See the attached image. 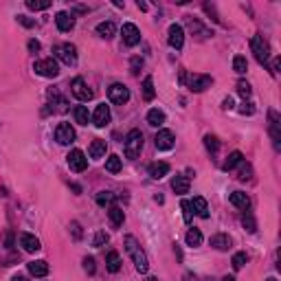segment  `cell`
I'll list each match as a JSON object with an SVG mask.
<instances>
[{"instance_id": "cell-1", "label": "cell", "mask_w": 281, "mask_h": 281, "mask_svg": "<svg viewBox=\"0 0 281 281\" xmlns=\"http://www.w3.org/2000/svg\"><path fill=\"white\" fill-rule=\"evenodd\" d=\"M123 244H125V253H128L130 259L134 261V268H137L140 275H145V273L149 270V261H147V255H145V251L140 248L139 239L134 237V235H125Z\"/></svg>"}, {"instance_id": "cell-2", "label": "cell", "mask_w": 281, "mask_h": 281, "mask_svg": "<svg viewBox=\"0 0 281 281\" xmlns=\"http://www.w3.org/2000/svg\"><path fill=\"white\" fill-rule=\"evenodd\" d=\"M123 152L125 158H130V161L140 156V152H143V134H140V130H130L128 132L123 143Z\"/></svg>"}, {"instance_id": "cell-3", "label": "cell", "mask_w": 281, "mask_h": 281, "mask_svg": "<svg viewBox=\"0 0 281 281\" xmlns=\"http://www.w3.org/2000/svg\"><path fill=\"white\" fill-rule=\"evenodd\" d=\"M251 51H253V55H255V60L259 62V64H268V60H270V47H268V42L264 40V35H253V40H251Z\"/></svg>"}, {"instance_id": "cell-4", "label": "cell", "mask_w": 281, "mask_h": 281, "mask_svg": "<svg viewBox=\"0 0 281 281\" xmlns=\"http://www.w3.org/2000/svg\"><path fill=\"white\" fill-rule=\"evenodd\" d=\"M33 70L38 72L40 77H47V79H55V77L60 75V66H57V62L53 60V57H47V60L35 62Z\"/></svg>"}, {"instance_id": "cell-5", "label": "cell", "mask_w": 281, "mask_h": 281, "mask_svg": "<svg viewBox=\"0 0 281 281\" xmlns=\"http://www.w3.org/2000/svg\"><path fill=\"white\" fill-rule=\"evenodd\" d=\"M53 53H55V57H57V60H60V62H64L66 66L77 64V48H75V44L64 42V44H60V47H55V48H53Z\"/></svg>"}, {"instance_id": "cell-6", "label": "cell", "mask_w": 281, "mask_h": 281, "mask_svg": "<svg viewBox=\"0 0 281 281\" xmlns=\"http://www.w3.org/2000/svg\"><path fill=\"white\" fill-rule=\"evenodd\" d=\"M108 97H110L112 103H117V106H123V103L130 101V90L125 88L123 84H112L110 88H108Z\"/></svg>"}, {"instance_id": "cell-7", "label": "cell", "mask_w": 281, "mask_h": 281, "mask_svg": "<svg viewBox=\"0 0 281 281\" xmlns=\"http://www.w3.org/2000/svg\"><path fill=\"white\" fill-rule=\"evenodd\" d=\"M121 35H123L125 47H137L140 42V31H139L137 24H132V22H125V24L121 26Z\"/></svg>"}, {"instance_id": "cell-8", "label": "cell", "mask_w": 281, "mask_h": 281, "mask_svg": "<svg viewBox=\"0 0 281 281\" xmlns=\"http://www.w3.org/2000/svg\"><path fill=\"white\" fill-rule=\"evenodd\" d=\"M70 90H72V94H75L79 101H90V99L94 97V93L88 88V84H86L81 77H77V79H72V84H70Z\"/></svg>"}, {"instance_id": "cell-9", "label": "cell", "mask_w": 281, "mask_h": 281, "mask_svg": "<svg viewBox=\"0 0 281 281\" xmlns=\"http://www.w3.org/2000/svg\"><path fill=\"white\" fill-rule=\"evenodd\" d=\"M167 42H169L171 48L180 51L185 47V31L180 24H169V31H167Z\"/></svg>"}, {"instance_id": "cell-10", "label": "cell", "mask_w": 281, "mask_h": 281, "mask_svg": "<svg viewBox=\"0 0 281 281\" xmlns=\"http://www.w3.org/2000/svg\"><path fill=\"white\" fill-rule=\"evenodd\" d=\"M110 106H106V103H99L97 108H94L93 117H90V121H93L97 128H106L108 123H110Z\"/></svg>"}, {"instance_id": "cell-11", "label": "cell", "mask_w": 281, "mask_h": 281, "mask_svg": "<svg viewBox=\"0 0 281 281\" xmlns=\"http://www.w3.org/2000/svg\"><path fill=\"white\" fill-rule=\"evenodd\" d=\"M66 158H69V167L72 171H84L88 167V158H86V154L81 149H72Z\"/></svg>"}, {"instance_id": "cell-12", "label": "cell", "mask_w": 281, "mask_h": 281, "mask_svg": "<svg viewBox=\"0 0 281 281\" xmlns=\"http://www.w3.org/2000/svg\"><path fill=\"white\" fill-rule=\"evenodd\" d=\"M55 140L60 145H70L75 140V130H72L70 123H60L55 130Z\"/></svg>"}, {"instance_id": "cell-13", "label": "cell", "mask_w": 281, "mask_h": 281, "mask_svg": "<svg viewBox=\"0 0 281 281\" xmlns=\"http://www.w3.org/2000/svg\"><path fill=\"white\" fill-rule=\"evenodd\" d=\"M154 143H156V147L158 149H171L174 147V143H176V137H174V132L171 130H158V134L154 137Z\"/></svg>"}, {"instance_id": "cell-14", "label": "cell", "mask_w": 281, "mask_h": 281, "mask_svg": "<svg viewBox=\"0 0 281 281\" xmlns=\"http://www.w3.org/2000/svg\"><path fill=\"white\" fill-rule=\"evenodd\" d=\"M213 84V77H209V75H191L189 77V88L193 90V93H202V90H207L209 86Z\"/></svg>"}, {"instance_id": "cell-15", "label": "cell", "mask_w": 281, "mask_h": 281, "mask_svg": "<svg viewBox=\"0 0 281 281\" xmlns=\"http://www.w3.org/2000/svg\"><path fill=\"white\" fill-rule=\"evenodd\" d=\"M187 24H189V29H191V33H196L198 40H209L213 35L200 20H196V18H187Z\"/></svg>"}, {"instance_id": "cell-16", "label": "cell", "mask_w": 281, "mask_h": 281, "mask_svg": "<svg viewBox=\"0 0 281 281\" xmlns=\"http://www.w3.org/2000/svg\"><path fill=\"white\" fill-rule=\"evenodd\" d=\"M20 246L24 248L26 253H38L40 248H42V244H40V239L35 237V235H31V233H20Z\"/></svg>"}, {"instance_id": "cell-17", "label": "cell", "mask_w": 281, "mask_h": 281, "mask_svg": "<svg viewBox=\"0 0 281 281\" xmlns=\"http://www.w3.org/2000/svg\"><path fill=\"white\" fill-rule=\"evenodd\" d=\"M270 137H273L275 147L279 149V145H281V121H279V115L275 110H270Z\"/></svg>"}, {"instance_id": "cell-18", "label": "cell", "mask_w": 281, "mask_h": 281, "mask_svg": "<svg viewBox=\"0 0 281 281\" xmlns=\"http://www.w3.org/2000/svg\"><path fill=\"white\" fill-rule=\"evenodd\" d=\"M55 24L62 33H66V31H70L72 26H75V18H72V13H69V11H60L55 16Z\"/></svg>"}, {"instance_id": "cell-19", "label": "cell", "mask_w": 281, "mask_h": 281, "mask_svg": "<svg viewBox=\"0 0 281 281\" xmlns=\"http://www.w3.org/2000/svg\"><path fill=\"white\" fill-rule=\"evenodd\" d=\"M189 187H191V183H189V176L176 174L174 178H171V189H174L176 193H189Z\"/></svg>"}, {"instance_id": "cell-20", "label": "cell", "mask_w": 281, "mask_h": 281, "mask_svg": "<svg viewBox=\"0 0 281 281\" xmlns=\"http://www.w3.org/2000/svg\"><path fill=\"white\" fill-rule=\"evenodd\" d=\"M108 152V143L103 139H94L93 143H90V158H94V161H99V158H103Z\"/></svg>"}, {"instance_id": "cell-21", "label": "cell", "mask_w": 281, "mask_h": 281, "mask_svg": "<svg viewBox=\"0 0 281 281\" xmlns=\"http://www.w3.org/2000/svg\"><path fill=\"white\" fill-rule=\"evenodd\" d=\"M229 200H231V205L237 207V209H242V211H246L248 207H251V198H248L244 191H233L229 196Z\"/></svg>"}, {"instance_id": "cell-22", "label": "cell", "mask_w": 281, "mask_h": 281, "mask_svg": "<svg viewBox=\"0 0 281 281\" xmlns=\"http://www.w3.org/2000/svg\"><path fill=\"white\" fill-rule=\"evenodd\" d=\"M167 174H169V165H167L165 161H156L149 165V176H152L154 180H161L163 176H167Z\"/></svg>"}, {"instance_id": "cell-23", "label": "cell", "mask_w": 281, "mask_h": 281, "mask_svg": "<svg viewBox=\"0 0 281 281\" xmlns=\"http://www.w3.org/2000/svg\"><path fill=\"white\" fill-rule=\"evenodd\" d=\"M108 217H110L112 226H115V229H119V226L123 224V220H125V213H123V209H121V207L110 205V207H108Z\"/></svg>"}, {"instance_id": "cell-24", "label": "cell", "mask_w": 281, "mask_h": 281, "mask_svg": "<svg viewBox=\"0 0 281 281\" xmlns=\"http://www.w3.org/2000/svg\"><path fill=\"white\" fill-rule=\"evenodd\" d=\"M231 237L229 235H224V233H217V235H213L211 237V246L215 248V251H229L231 248Z\"/></svg>"}, {"instance_id": "cell-25", "label": "cell", "mask_w": 281, "mask_h": 281, "mask_svg": "<svg viewBox=\"0 0 281 281\" xmlns=\"http://www.w3.org/2000/svg\"><path fill=\"white\" fill-rule=\"evenodd\" d=\"M29 273L33 275V277H47V275H48V261H44V259L31 261V264H29Z\"/></svg>"}, {"instance_id": "cell-26", "label": "cell", "mask_w": 281, "mask_h": 281, "mask_svg": "<svg viewBox=\"0 0 281 281\" xmlns=\"http://www.w3.org/2000/svg\"><path fill=\"white\" fill-rule=\"evenodd\" d=\"M191 209L196 211L200 217H205V220L209 217V205H207V200H205L202 196H196V198H193V200H191Z\"/></svg>"}, {"instance_id": "cell-27", "label": "cell", "mask_w": 281, "mask_h": 281, "mask_svg": "<svg viewBox=\"0 0 281 281\" xmlns=\"http://www.w3.org/2000/svg\"><path fill=\"white\" fill-rule=\"evenodd\" d=\"M97 33H99V38H103V40L115 38V33H117L115 22H99V24H97Z\"/></svg>"}, {"instance_id": "cell-28", "label": "cell", "mask_w": 281, "mask_h": 281, "mask_svg": "<svg viewBox=\"0 0 281 281\" xmlns=\"http://www.w3.org/2000/svg\"><path fill=\"white\" fill-rule=\"evenodd\" d=\"M147 123L152 125V128H161V125L165 123V112L158 110V108H152V110L147 112Z\"/></svg>"}, {"instance_id": "cell-29", "label": "cell", "mask_w": 281, "mask_h": 281, "mask_svg": "<svg viewBox=\"0 0 281 281\" xmlns=\"http://www.w3.org/2000/svg\"><path fill=\"white\" fill-rule=\"evenodd\" d=\"M242 163H244L242 152H231L229 158L224 161V165H222V169H224V171H231V169H235L237 165H242Z\"/></svg>"}, {"instance_id": "cell-30", "label": "cell", "mask_w": 281, "mask_h": 281, "mask_svg": "<svg viewBox=\"0 0 281 281\" xmlns=\"http://www.w3.org/2000/svg\"><path fill=\"white\" fill-rule=\"evenodd\" d=\"M106 268L110 270V273H119L121 270V257L117 251H110L106 255Z\"/></svg>"}, {"instance_id": "cell-31", "label": "cell", "mask_w": 281, "mask_h": 281, "mask_svg": "<svg viewBox=\"0 0 281 281\" xmlns=\"http://www.w3.org/2000/svg\"><path fill=\"white\" fill-rule=\"evenodd\" d=\"M185 239H187V246H200L202 244V233H200V229H189L187 231V235H185Z\"/></svg>"}, {"instance_id": "cell-32", "label": "cell", "mask_w": 281, "mask_h": 281, "mask_svg": "<svg viewBox=\"0 0 281 281\" xmlns=\"http://www.w3.org/2000/svg\"><path fill=\"white\" fill-rule=\"evenodd\" d=\"M51 99H53V103H51L53 112H66L69 110V101H66L64 97H60L57 93H51Z\"/></svg>"}, {"instance_id": "cell-33", "label": "cell", "mask_w": 281, "mask_h": 281, "mask_svg": "<svg viewBox=\"0 0 281 281\" xmlns=\"http://www.w3.org/2000/svg\"><path fill=\"white\" fill-rule=\"evenodd\" d=\"M72 115H75V121H77L79 125H88V121H90V112H88V108H86V106H77Z\"/></svg>"}, {"instance_id": "cell-34", "label": "cell", "mask_w": 281, "mask_h": 281, "mask_svg": "<svg viewBox=\"0 0 281 281\" xmlns=\"http://www.w3.org/2000/svg\"><path fill=\"white\" fill-rule=\"evenodd\" d=\"M143 97L147 99V101H152V99L156 97V88H154V79H152V77H145V79H143Z\"/></svg>"}, {"instance_id": "cell-35", "label": "cell", "mask_w": 281, "mask_h": 281, "mask_svg": "<svg viewBox=\"0 0 281 281\" xmlns=\"http://www.w3.org/2000/svg\"><path fill=\"white\" fill-rule=\"evenodd\" d=\"M106 169L110 171V174H117V171H121V156H117V154H110V156L106 158Z\"/></svg>"}, {"instance_id": "cell-36", "label": "cell", "mask_w": 281, "mask_h": 281, "mask_svg": "<svg viewBox=\"0 0 281 281\" xmlns=\"http://www.w3.org/2000/svg\"><path fill=\"white\" fill-rule=\"evenodd\" d=\"M233 70L237 72V75H244V72L248 70V62L244 55H235L233 57Z\"/></svg>"}, {"instance_id": "cell-37", "label": "cell", "mask_w": 281, "mask_h": 281, "mask_svg": "<svg viewBox=\"0 0 281 281\" xmlns=\"http://www.w3.org/2000/svg\"><path fill=\"white\" fill-rule=\"evenodd\" d=\"M246 261H248V255H246L244 251H239V253H235V255H233L231 264H233V268H235V270H242L244 266H246Z\"/></svg>"}, {"instance_id": "cell-38", "label": "cell", "mask_w": 281, "mask_h": 281, "mask_svg": "<svg viewBox=\"0 0 281 281\" xmlns=\"http://www.w3.org/2000/svg\"><path fill=\"white\" fill-rule=\"evenodd\" d=\"M115 202V193L112 191H99L97 193V205L99 207H110Z\"/></svg>"}, {"instance_id": "cell-39", "label": "cell", "mask_w": 281, "mask_h": 281, "mask_svg": "<svg viewBox=\"0 0 281 281\" xmlns=\"http://www.w3.org/2000/svg\"><path fill=\"white\" fill-rule=\"evenodd\" d=\"M26 7L31 11H44V9L51 7V0H26Z\"/></svg>"}, {"instance_id": "cell-40", "label": "cell", "mask_w": 281, "mask_h": 281, "mask_svg": "<svg viewBox=\"0 0 281 281\" xmlns=\"http://www.w3.org/2000/svg\"><path fill=\"white\" fill-rule=\"evenodd\" d=\"M242 226L248 231V233H255V231H257V222H255V217H253L251 213H244V217H242Z\"/></svg>"}, {"instance_id": "cell-41", "label": "cell", "mask_w": 281, "mask_h": 281, "mask_svg": "<svg viewBox=\"0 0 281 281\" xmlns=\"http://www.w3.org/2000/svg\"><path fill=\"white\" fill-rule=\"evenodd\" d=\"M180 209H183V217H185V222H187V224H191V220H193L191 202H189V200H183V202H180Z\"/></svg>"}, {"instance_id": "cell-42", "label": "cell", "mask_w": 281, "mask_h": 281, "mask_svg": "<svg viewBox=\"0 0 281 281\" xmlns=\"http://www.w3.org/2000/svg\"><path fill=\"white\" fill-rule=\"evenodd\" d=\"M205 147L209 149L211 154H215L217 149H220V140H217L215 137H211V134H207V137H205Z\"/></svg>"}, {"instance_id": "cell-43", "label": "cell", "mask_w": 281, "mask_h": 281, "mask_svg": "<svg viewBox=\"0 0 281 281\" xmlns=\"http://www.w3.org/2000/svg\"><path fill=\"white\" fill-rule=\"evenodd\" d=\"M237 93L242 94L244 99H248L251 97V84H248V81H237Z\"/></svg>"}, {"instance_id": "cell-44", "label": "cell", "mask_w": 281, "mask_h": 281, "mask_svg": "<svg viewBox=\"0 0 281 281\" xmlns=\"http://www.w3.org/2000/svg\"><path fill=\"white\" fill-rule=\"evenodd\" d=\"M108 239H110V237H108V233H103V231H99V233L97 235H94V242H93V246H103V244H108Z\"/></svg>"}, {"instance_id": "cell-45", "label": "cell", "mask_w": 281, "mask_h": 281, "mask_svg": "<svg viewBox=\"0 0 281 281\" xmlns=\"http://www.w3.org/2000/svg\"><path fill=\"white\" fill-rule=\"evenodd\" d=\"M84 270H86L88 275H94L97 266H94V259H93V257H86V259H84Z\"/></svg>"}, {"instance_id": "cell-46", "label": "cell", "mask_w": 281, "mask_h": 281, "mask_svg": "<svg viewBox=\"0 0 281 281\" xmlns=\"http://www.w3.org/2000/svg\"><path fill=\"white\" fill-rule=\"evenodd\" d=\"M18 22H20L22 26H26V29H33V26H35V20H31L29 16H22V13L18 16Z\"/></svg>"}, {"instance_id": "cell-47", "label": "cell", "mask_w": 281, "mask_h": 281, "mask_svg": "<svg viewBox=\"0 0 281 281\" xmlns=\"http://www.w3.org/2000/svg\"><path fill=\"white\" fill-rule=\"evenodd\" d=\"M70 231H72V237L81 239V226H79V222H70Z\"/></svg>"}, {"instance_id": "cell-48", "label": "cell", "mask_w": 281, "mask_h": 281, "mask_svg": "<svg viewBox=\"0 0 281 281\" xmlns=\"http://www.w3.org/2000/svg\"><path fill=\"white\" fill-rule=\"evenodd\" d=\"M251 174H253L251 165H246L242 171H239V176H237V178H239V180H248V178H251Z\"/></svg>"}, {"instance_id": "cell-49", "label": "cell", "mask_w": 281, "mask_h": 281, "mask_svg": "<svg viewBox=\"0 0 281 281\" xmlns=\"http://www.w3.org/2000/svg\"><path fill=\"white\" fill-rule=\"evenodd\" d=\"M140 66H143V60H140V57H134L132 60V75H139Z\"/></svg>"}, {"instance_id": "cell-50", "label": "cell", "mask_w": 281, "mask_h": 281, "mask_svg": "<svg viewBox=\"0 0 281 281\" xmlns=\"http://www.w3.org/2000/svg\"><path fill=\"white\" fill-rule=\"evenodd\" d=\"M239 112H242V115H253V112H255V108H253L251 103L244 101V103H242V108H239Z\"/></svg>"}, {"instance_id": "cell-51", "label": "cell", "mask_w": 281, "mask_h": 281, "mask_svg": "<svg viewBox=\"0 0 281 281\" xmlns=\"http://www.w3.org/2000/svg\"><path fill=\"white\" fill-rule=\"evenodd\" d=\"M29 51H40V42H38V40H29Z\"/></svg>"}, {"instance_id": "cell-52", "label": "cell", "mask_w": 281, "mask_h": 281, "mask_svg": "<svg viewBox=\"0 0 281 281\" xmlns=\"http://www.w3.org/2000/svg\"><path fill=\"white\" fill-rule=\"evenodd\" d=\"M222 108H224V110H231V108H233V99L226 97L224 101H222Z\"/></svg>"}, {"instance_id": "cell-53", "label": "cell", "mask_w": 281, "mask_h": 281, "mask_svg": "<svg viewBox=\"0 0 281 281\" xmlns=\"http://www.w3.org/2000/svg\"><path fill=\"white\" fill-rule=\"evenodd\" d=\"M137 7L140 9V11H147V9H149V7H147V2H140V0L137 2Z\"/></svg>"}, {"instance_id": "cell-54", "label": "cell", "mask_w": 281, "mask_h": 281, "mask_svg": "<svg viewBox=\"0 0 281 281\" xmlns=\"http://www.w3.org/2000/svg\"><path fill=\"white\" fill-rule=\"evenodd\" d=\"M11 281H29V279H26V277H24V275H16V277H13Z\"/></svg>"}, {"instance_id": "cell-55", "label": "cell", "mask_w": 281, "mask_h": 281, "mask_svg": "<svg viewBox=\"0 0 281 281\" xmlns=\"http://www.w3.org/2000/svg\"><path fill=\"white\" fill-rule=\"evenodd\" d=\"M185 281H198L196 277H193V275L191 273H187V275H185Z\"/></svg>"}, {"instance_id": "cell-56", "label": "cell", "mask_w": 281, "mask_h": 281, "mask_svg": "<svg viewBox=\"0 0 281 281\" xmlns=\"http://www.w3.org/2000/svg\"><path fill=\"white\" fill-rule=\"evenodd\" d=\"M222 281H235L233 277H224V279H222Z\"/></svg>"}, {"instance_id": "cell-57", "label": "cell", "mask_w": 281, "mask_h": 281, "mask_svg": "<svg viewBox=\"0 0 281 281\" xmlns=\"http://www.w3.org/2000/svg\"><path fill=\"white\" fill-rule=\"evenodd\" d=\"M145 281H158L156 277H147V279H145Z\"/></svg>"}, {"instance_id": "cell-58", "label": "cell", "mask_w": 281, "mask_h": 281, "mask_svg": "<svg viewBox=\"0 0 281 281\" xmlns=\"http://www.w3.org/2000/svg\"><path fill=\"white\" fill-rule=\"evenodd\" d=\"M266 281H277V279H275V277H270V279H266Z\"/></svg>"}]
</instances>
